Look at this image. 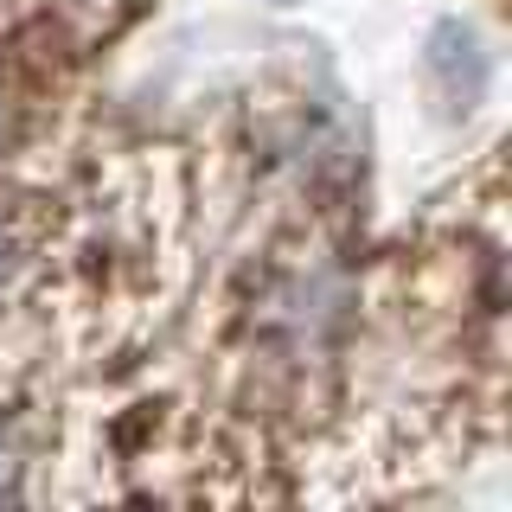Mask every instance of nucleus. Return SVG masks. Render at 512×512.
Returning a JSON list of instances; mask_svg holds the SVG:
<instances>
[{"label": "nucleus", "instance_id": "nucleus-1", "mask_svg": "<svg viewBox=\"0 0 512 512\" xmlns=\"http://www.w3.org/2000/svg\"><path fill=\"white\" fill-rule=\"evenodd\" d=\"M20 468H26V461H20V442H13V429L0 423V506L20 500Z\"/></svg>", "mask_w": 512, "mask_h": 512}, {"label": "nucleus", "instance_id": "nucleus-2", "mask_svg": "<svg viewBox=\"0 0 512 512\" xmlns=\"http://www.w3.org/2000/svg\"><path fill=\"white\" fill-rule=\"evenodd\" d=\"M7 256H13V244H7V231H0V276H7Z\"/></svg>", "mask_w": 512, "mask_h": 512}]
</instances>
